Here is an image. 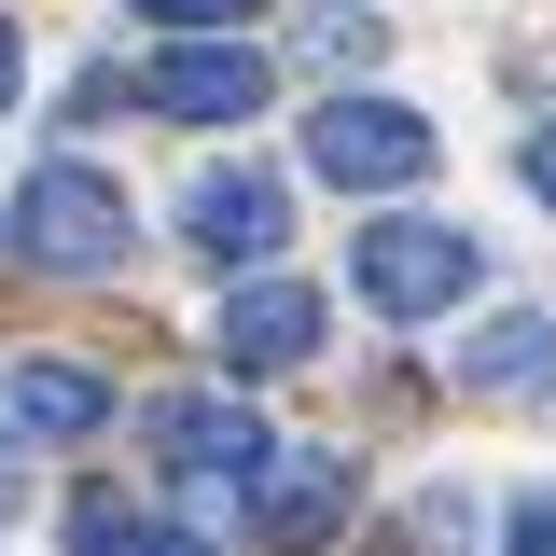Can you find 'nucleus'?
<instances>
[{
	"label": "nucleus",
	"instance_id": "nucleus-1",
	"mask_svg": "<svg viewBox=\"0 0 556 556\" xmlns=\"http://www.w3.org/2000/svg\"><path fill=\"white\" fill-rule=\"evenodd\" d=\"M126 195L98 181V167H28V195H14V265H42V278H112L126 265Z\"/></svg>",
	"mask_w": 556,
	"mask_h": 556
},
{
	"label": "nucleus",
	"instance_id": "nucleus-6",
	"mask_svg": "<svg viewBox=\"0 0 556 556\" xmlns=\"http://www.w3.org/2000/svg\"><path fill=\"white\" fill-rule=\"evenodd\" d=\"M153 459H167L181 486H251L278 445H265V417H251V404H223V390H181V404H153Z\"/></svg>",
	"mask_w": 556,
	"mask_h": 556
},
{
	"label": "nucleus",
	"instance_id": "nucleus-16",
	"mask_svg": "<svg viewBox=\"0 0 556 556\" xmlns=\"http://www.w3.org/2000/svg\"><path fill=\"white\" fill-rule=\"evenodd\" d=\"M14 84H28V42H14V28H0V112H14Z\"/></svg>",
	"mask_w": 556,
	"mask_h": 556
},
{
	"label": "nucleus",
	"instance_id": "nucleus-9",
	"mask_svg": "<svg viewBox=\"0 0 556 556\" xmlns=\"http://www.w3.org/2000/svg\"><path fill=\"white\" fill-rule=\"evenodd\" d=\"M112 417V376H84V362H14L0 376V431H28V445H84Z\"/></svg>",
	"mask_w": 556,
	"mask_h": 556
},
{
	"label": "nucleus",
	"instance_id": "nucleus-12",
	"mask_svg": "<svg viewBox=\"0 0 556 556\" xmlns=\"http://www.w3.org/2000/svg\"><path fill=\"white\" fill-rule=\"evenodd\" d=\"M306 56L320 70H376L390 56V14H376V0H320V14H306Z\"/></svg>",
	"mask_w": 556,
	"mask_h": 556
},
{
	"label": "nucleus",
	"instance_id": "nucleus-2",
	"mask_svg": "<svg viewBox=\"0 0 556 556\" xmlns=\"http://www.w3.org/2000/svg\"><path fill=\"white\" fill-rule=\"evenodd\" d=\"M431 112H404V98H334V112H306V167L320 181H348V195H404V181H431Z\"/></svg>",
	"mask_w": 556,
	"mask_h": 556
},
{
	"label": "nucleus",
	"instance_id": "nucleus-14",
	"mask_svg": "<svg viewBox=\"0 0 556 556\" xmlns=\"http://www.w3.org/2000/svg\"><path fill=\"white\" fill-rule=\"evenodd\" d=\"M515 181H529V195L556 208V126H529V139H515Z\"/></svg>",
	"mask_w": 556,
	"mask_h": 556
},
{
	"label": "nucleus",
	"instance_id": "nucleus-11",
	"mask_svg": "<svg viewBox=\"0 0 556 556\" xmlns=\"http://www.w3.org/2000/svg\"><path fill=\"white\" fill-rule=\"evenodd\" d=\"M70 556H208V543H181V529L126 515L112 486H84V501H70Z\"/></svg>",
	"mask_w": 556,
	"mask_h": 556
},
{
	"label": "nucleus",
	"instance_id": "nucleus-17",
	"mask_svg": "<svg viewBox=\"0 0 556 556\" xmlns=\"http://www.w3.org/2000/svg\"><path fill=\"white\" fill-rule=\"evenodd\" d=\"M14 486H28V473H14V431H0V515H14Z\"/></svg>",
	"mask_w": 556,
	"mask_h": 556
},
{
	"label": "nucleus",
	"instance_id": "nucleus-15",
	"mask_svg": "<svg viewBox=\"0 0 556 556\" xmlns=\"http://www.w3.org/2000/svg\"><path fill=\"white\" fill-rule=\"evenodd\" d=\"M515 556H556V501H515Z\"/></svg>",
	"mask_w": 556,
	"mask_h": 556
},
{
	"label": "nucleus",
	"instance_id": "nucleus-10",
	"mask_svg": "<svg viewBox=\"0 0 556 556\" xmlns=\"http://www.w3.org/2000/svg\"><path fill=\"white\" fill-rule=\"evenodd\" d=\"M459 390H486V404H556V320L543 306H501V320L459 348Z\"/></svg>",
	"mask_w": 556,
	"mask_h": 556
},
{
	"label": "nucleus",
	"instance_id": "nucleus-4",
	"mask_svg": "<svg viewBox=\"0 0 556 556\" xmlns=\"http://www.w3.org/2000/svg\"><path fill=\"white\" fill-rule=\"evenodd\" d=\"M139 98H153V112H181V126H251V112H265V56H251V42H223V28H181L167 56L139 70Z\"/></svg>",
	"mask_w": 556,
	"mask_h": 556
},
{
	"label": "nucleus",
	"instance_id": "nucleus-8",
	"mask_svg": "<svg viewBox=\"0 0 556 556\" xmlns=\"http://www.w3.org/2000/svg\"><path fill=\"white\" fill-rule=\"evenodd\" d=\"M278 223H292V208H278L265 167H208V181H181V237H195L223 278H251V265H265V251H278Z\"/></svg>",
	"mask_w": 556,
	"mask_h": 556
},
{
	"label": "nucleus",
	"instance_id": "nucleus-13",
	"mask_svg": "<svg viewBox=\"0 0 556 556\" xmlns=\"http://www.w3.org/2000/svg\"><path fill=\"white\" fill-rule=\"evenodd\" d=\"M126 14H153V28H237L251 0H126Z\"/></svg>",
	"mask_w": 556,
	"mask_h": 556
},
{
	"label": "nucleus",
	"instance_id": "nucleus-7",
	"mask_svg": "<svg viewBox=\"0 0 556 556\" xmlns=\"http://www.w3.org/2000/svg\"><path fill=\"white\" fill-rule=\"evenodd\" d=\"M320 334H334V306L306 278H237L223 292V362L237 376H292V362H320Z\"/></svg>",
	"mask_w": 556,
	"mask_h": 556
},
{
	"label": "nucleus",
	"instance_id": "nucleus-5",
	"mask_svg": "<svg viewBox=\"0 0 556 556\" xmlns=\"http://www.w3.org/2000/svg\"><path fill=\"white\" fill-rule=\"evenodd\" d=\"M348 501H362V473H348L334 445H278L265 473H251V529H265L278 556H320L348 529Z\"/></svg>",
	"mask_w": 556,
	"mask_h": 556
},
{
	"label": "nucleus",
	"instance_id": "nucleus-3",
	"mask_svg": "<svg viewBox=\"0 0 556 556\" xmlns=\"http://www.w3.org/2000/svg\"><path fill=\"white\" fill-rule=\"evenodd\" d=\"M348 278H362V306H376V320H445V306L486 278V251L459 237V223H376Z\"/></svg>",
	"mask_w": 556,
	"mask_h": 556
}]
</instances>
